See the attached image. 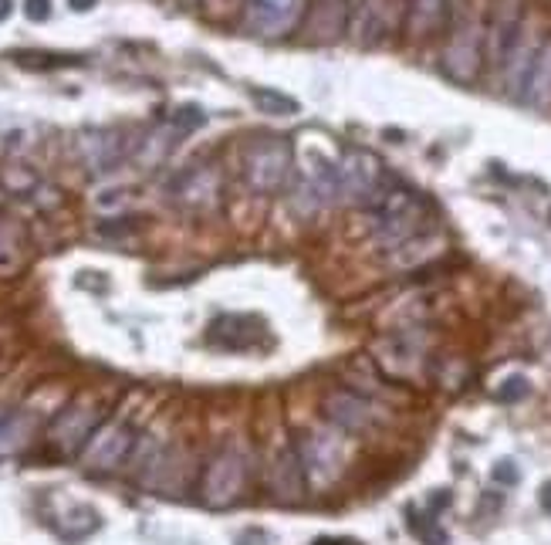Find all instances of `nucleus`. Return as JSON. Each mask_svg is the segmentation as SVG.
Instances as JSON below:
<instances>
[{
	"mask_svg": "<svg viewBox=\"0 0 551 545\" xmlns=\"http://www.w3.org/2000/svg\"><path fill=\"white\" fill-rule=\"evenodd\" d=\"M541 508H545V511L551 515V481L545 484V488H541Z\"/></svg>",
	"mask_w": 551,
	"mask_h": 545,
	"instance_id": "nucleus-28",
	"label": "nucleus"
},
{
	"mask_svg": "<svg viewBox=\"0 0 551 545\" xmlns=\"http://www.w3.org/2000/svg\"><path fill=\"white\" fill-rule=\"evenodd\" d=\"M14 14V0H0V20H7Z\"/></svg>",
	"mask_w": 551,
	"mask_h": 545,
	"instance_id": "nucleus-27",
	"label": "nucleus"
},
{
	"mask_svg": "<svg viewBox=\"0 0 551 545\" xmlns=\"http://www.w3.org/2000/svg\"><path fill=\"white\" fill-rule=\"evenodd\" d=\"M291 173V146L281 136H257L244 150V180L254 193H278Z\"/></svg>",
	"mask_w": 551,
	"mask_h": 545,
	"instance_id": "nucleus-3",
	"label": "nucleus"
},
{
	"mask_svg": "<svg viewBox=\"0 0 551 545\" xmlns=\"http://www.w3.org/2000/svg\"><path fill=\"white\" fill-rule=\"evenodd\" d=\"M528 393H531V383H528L524 376H507L501 386H498V393H494V396H498L501 403H521Z\"/></svg>",
	"mask_w": 551,
	"mask_h": 545,
	"instance_id": "nucleus-21",
	"label": "nucleus"
},
{
	"mask_svg": "<svg viewBox=\"0 0 551 545\" xmlns=\"http://www.w3.org/2000/svg\"><path fill=\"white\" fill-rule=\"evenodd\" d=\"M298 458H301L304 475H308V471H318V477H332L335 471H338V451H335V443L325 441V437H318V434L301 443Z\"/></svg>",
	"mask_w": 551,
	"mask_h": 545,
	"instance_id": "nucleus-16",
	"label": "nucleus"
},
{
	"mask_svg": "<svg viewBox=\"0 0 551 545\" xmlns=\"http://www.w3.org/2000/svg\"><path fill=\"white\" fill-rule=\"evenodd\" d=\"M376 217V238L383 240L385 248H406L426 234L430 227V214H426V200L413 193V190L389 183L385 193L379 197V204L372 207Z\"/></svg>",
	"mask_w": 551,
	"mask_h": 545,
	"instance_id": "nucleus-1",
	"label": "nucleus"
},
{
	"mask_svg": "<svg viewBox=\"0 0 551 545\" xmlns=\"http://www.w3.org/2000/svg\"><path fill=\"white\" fill-rule=\"evenodd\" d=\"M24 14L34 24H45L51 18V0H24Z\"/></svg>",
	"mask_w": 551,
	"mask_h": 545,
	"instance_id": "nucleus-24",
	"label": "nucleus"
},
{
	"mask_svg": "<svg viewBox=\"0 0 551 545\" xmlns=\"http://www.w3.org/2000/svg\"><path fill=\"white\" fill-rule=\"evenodd\" d=\"M490 477H494L498 484H507V488H511V484H518L521 481V471H518V464H515V460H498V464H494V471H490Z\"/></svg>",
	"mask_w": 551,
	"mask_h": 545,
	"instance_id": "nucleus-23",
	"label": "nucleus"
},
{
	"mask_svg": "<svg viewBox=\"0 0 551 545\" xmlns=\"http://www.w3.org/2000/svg\"><path fill=\"white\" fill-rule=\"evenodd\" d=\"M251 102L264 112V116H298V99L284 95L278 88H254L251 92Z\"/></svg>",
	"mask_w": 551,
	"mask_h": 545,
	"instance_id": "nucleus-19",
	"label": "nucleus"
},
{
	"mask_svg": "<svg viewBox=\"0 0 551 545\" xmlns=\"http://www.w3.org/2000/svg\"><path fill=\"white\" fill-rule=\"evenodd\" d=\"M99 417L88 407H65L48 427V441L58 454H82L88 437L95 434Z\"/></svg>",
	"mask_w": 551,
	"mask_h": 545,
	"instance_id": "nucleus-9",
	"label": "nucleus"
},
{
	"mask_svg": "<svg viewBox=\"0 0 551 545\" xmlns=\"http://www.w3.org/2000/svg\"><path fill=\"white\" fill-rule=\"evenodd\" d=\"M338 200H349V204L359 207H372L379 204V197L385 193V187L393 183L385 176L379 156L369 153V150H345L342 159H338Z\"/></svg>",
	"mask_w": 551,
	"mask_h": 545,
	"instance_id": "nucleus-2",
	"label": "nucleus"
},
{
	"mask_svg": "<svg viewBox=\"0 0 551 545\" xmlns=\"http://www.w3.org/2000/svg\"><path fill=\"white\" fill-rule=\"evenodd\" d=\"M95 4H99V0H68V7H71V11H78V14H85V11H92Z\"/></svg>",
	"mask_w": 551,
	"mask_h": 545,
	"instance_id": "nucleus-25",
	"label": "nucleus"
},
{
	"mask_svg": "<svg viewBox=\"0 0 551 545\" xmlns=\"http://www.w3.org/2000/svg\"><path fill=\"white\" fill-rule=\"evenodd\" d=\"M264 336V322L257 315H220L207 329V342L223 353H244L254 349Z\"/></svg>",
	"mask_w": 551,
	"mask_h": 545,
	"instance_id": "nucleus-10",
	"label": "nucleus"
},
{
	"mask_svg": "<svg viewBox=\"0 0 551 545\" xmlns=\"http://www.w3.org/2000/svg\"><path fill=\"white\" fill-rule=\"evenodd\" d=\"M400 0H355L349 7V35L362 48H376L396 31Z\"/></svg>",
	"mask_w": 551,
	"mask_h": 545,
	"instance_id": "nucleus-5",
	"label": "nucleus"
},
{
	"mask_svg": "<svg viewBox=\"0 0 551 545\" xmlns=\"http://www.w3.org/2000/svg\"><path fill=\"white\" fill-rule=\"evenodd\" d=\"M169 122H173L180 133H193V129H200L203 122H207V116H203L197 105H183V109H176V112H173V119Z\"/></svg>",
	"mask_w": 551,
	"mask_h": 545,
	"instance_id": "nucleus-22",
	"label": "nucleus"
},
{
	"mask_svg": "<svg viewBox=\"0 0 551 545\" xmlns=\"http://www.w3.org/2000/svg\"><path fill=\"white\" fill-rule=\"evenodd\" d=\"M518 102L531 105V109H548L551 105V37L535 45V54L528 61V69L521 75Z\"/></svg>",
	"mask_w": 551,
	"mask_h": 545,
	"instance_id": "nucleus-11",
	"label": "nucleus"
},
{
	"mask_svg": "<svg viewBox=\"0 0 551 545\" xmlns=\"http://www.w3.org/2000/svg\"><path fill=\"white\" fill-rule=\"evenodd\" d=\"M274 492L281 501H301L304 492V468H301L298 451H288L281 454V460L274 464Z\"/></svg>",
	"mask_w": 551,
	"mask_h": 545,
	"instance_id": "nucleus-17",
	"label": "nucleus"
},
{
	"mask_svg": "<svg viewBox=\"0 0 551 545\" xmlns=\"http://www.w3.org/2000/svg\"><path fill=\"white\" fill-rule=\"evenodd\" d=\"M409 528H413V535L423 539L426 545H447V532L436 525L430 515H417V511L409 508Z\"/></svg>",
	"mask_w": 551,
	"mask_h": 545,
	"instance_id": "nucleus-20",
	"label": "nucleus"
},
{
	"mask_svg": "<svg viewBox=\"0 0 551 545\" xmlns=\"http://www.w3.org/2000/svg\"><path fill=\"white\" fill-rule=\"evenodd\" d=\"M169 193L186 210H207V207L217 204V193H220L217 173L207 170V167H193V170L176 176V183L169 187Z\"/></svg>",
	"mask_w": 551,
	"mask_h": 545,
	"instance_id": "nucleus-12",
	"label": "nucleus"
},
{
	"mask_svg": "<svg viewBox=\"0 0 551 545\" xmlns=\"http://www.w3.org/2000/svg\"><path fill=\"white\" fill-rule=\"evenodd\" d=\"M82 156L88 163V170H112L122 150H118V139L112 133H92V136L82 139Z\"/></svg>",
	"mask_w": 551,
	"mask_h": 545,
	"instance_id": "nucleus-18",
	"label": "nucleus"
},
{
	"mask_svg": "<svg viewBox=\"0 0 551 545\" xmlns=\"http://www.w3.org/2000/svg\"><path fill=\"white\" fill-rule=\"evenodd\" d=\"M34 413L28 410H14V413H7L4 420H0V460L7 458H17L34 437Z\"/></svg>",
	"mask_w": 551,
	"mask_h": 545,
	"instance_id": "nucleus-15",
	"label": "nucleus"
},
{
	"mask_svg": "<svg viewBox=\"0 0 551 545\" xmlns=\"http://www.w3.org/2000/svg\"><path fill=\"white\" fill-rule=\"evenodd\" d=\"M186 4H197V0H186Z\"/></svg>",
	"mask_w": 551,
	"mask_h": 545,
	"instance_id": "nucleus-29",
	"label": "nucleus"
},
{
	"mask_svg": "<svg viewBox=\"0 0 551 545\" xmlns=\"http://www.w3.org/2000/svg\"><path fill=\"white\" fill-rule=\"evenodd\" d=\"M481 58H484V31L474 20L457 24L450 35V45L443 52V69H447V75L457 78L460 85H467V82L477 78V71H481Z\"/></svg>",
	"mask_w": 551,
	"mask_h": 545,
	"instance_id": "nucleus-8",
	"label": "nucleus"
},
{
	"mask_svg": "<svg viewBox=\"0 0 551 545\" xmlns=\"http://www.w3.org/2000/svg\"><path fill=\"white\" fill-rule=\"evenodd\" d=\"M315 545H362L355 539H315Z\"/></svg>",
	"mask_w": 551,
	"mask_h": 545,
	"instance_id": "nucleus-26",
	"label": "nucleus"
},
{
	"mask_svg": "<svg viewBox=\"0 0 551 545\" xmlns=\"http://www.w3.org/2000/svg\"><path fill=\"white\" fill-rule=\"evenodd\" d=\"M548 221H551V214H548Z\"/></svg>",
	"mask_w": 551,
	"mask_h": 545,
	"instance_id": "nucleus-30",
	"label": "nucleus"
},
{
	"mask_svg": "<svg viewBox=\"0 0 551 545\" xmlns=\"http://www.w3.org/2000/svg\"><path fill=\"white\" fill-rule=\"evenodd\" d=\"M447 20H450V0H413L406 14V28L413 37H426L436 35Z\"/></svg>",
	"mask_w": 551,
	"mask_h": 545,
	"instance_id": "nucleus-14",
	"label": "nucleus"
},
{
	"mask_svg": "<svg viewBox=\"0 0 551 545\" xmlns=\"http://www.w3.org/2000/svg\"><path fill=\"white\" fill-rule=\"evenodd\" d=\"M133 443H135V434L129 424H118V420L99 424L82 451L85 468L88 471H116L118 464L129 458Z\"/></svg>",
	"mask_w": 551,
	"mask_h": 545,
	"instance_id": "nucleus-6",
	"label": "nucleus"
},
{
	"mask_svg": "<svg viewBox=\"0 0 551 545\" xmlns=\"http://www.w3.org/2000/svg\"><path fill=\"white\" fill-rule=\"evenodd\" d=\"M325 417L332 420L338 430H366L372 424V407L369 400L355 396L349 390H335L325 396Z\"/></svg>",
	"mask_w": 551,
	"mask_h": 545,
	"instance_id": "nucleus-13",
	"label": "nucleus"
},
{
	"mask_svg": "<svg viewBox=\"0 0 551 545\" xmlns=\"http://www.w3.org/2000/svg\"><path fill=\"white\" fill-rule=\"evenodd\" d=\"M304 0H247L244 24L257 37H284L298 28Z\"/></svg>",
	"mask_w": 551,
	"mask_h": 545,
	"instance_id": "nucleus-7",
	"label": "nucleus"
},
{
	"mask_svg": "<svg viewBox=\"0 0 551 545\" xmlns=\"http://www.w3.org/2000/svg\"><path fill=\"white\" fill-rule=\"evenodd\" d=\"M247 484V464L237 451H220L217 458L207 464L200 481V498L210 508H227L234 505Z\"/></svg>",
	"mask_w": 551,
	"mask_h": 545,
	"instance_id": "nucleus-4",
	"label": "nucleus"
}]
</instances>
